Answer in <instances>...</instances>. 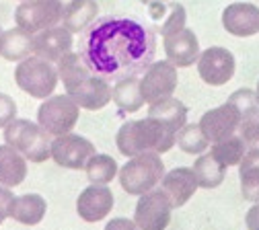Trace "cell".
<instances>
[{
  "instance_id": "1",
  "label": "cell",
  "mask_w": 259,
  "mask_h": 230,
  "mask_svg": "<svg viewBox=\"0 0 259 230\" xmlns=\"http://www.w3.org/2000/svg\"><path fill=\"white\" fill-rule=\"evenodd\" d=\"M78 48L91 72L105 82H117L148 70L156 39L152 29L134 19L103 17L84 31Z\"/></svg>"
},
{
  "instance_id": "2",
  "label": "cell",
  "mask_w": 259,
  "mask_h": 230,
  "mask_svg": "<svg viewBox=\"0 0 259 230\" xmlns=\"http://www.w3.org/2000/svg\"><path fill=\"white\" fill-rule=\"evenodd\" d=\"M58 74L64 82L66 95L82 109L97 111L111 101V86L99 78L84 64L80 54H66L58 62Z\"/></svg>"
},
{
  "instance_id": "3",
  "label": "cell",
  "mask_w": 259,
  "mask_h": 230,
  "mask_svg": "<svg viewBox=\"0 0 259 230\" xmlns=\"http://www.w3.org/2000/svg\"><path fill=\"white\" fill-rule=\"evenodd\" d=\"M115 144L117 150L127 158L146 152L165 154L177 144V131L154 117L132 119L119 127Z\"/></svg>"
},
{
  "instance_id": "4",
  "label": "cell",
  "mask_w": 259,
  "mask_h": 230,
  "mask_svg": "<svg viewBox=\"0 0 259 230\" xmlns=\"http://www.w3.org/2000/svg\"><path fill=\"white\" fill-rule=\"evenodd\" d=\"M165 177V162L160 154L146 152L130 158L119 169V185L130 195H144L152 191Z\"/></svg>"
},
{
  "instance_id": "5",
  "label": "cell",
  "mask_w": 259,
  "mask_h": 230,
  "mask_svg": "<svg viewBox=\"0 0 259 230\" xmlns=\"http://www.w3.org/2000/svg\"><path fill=\"white\" fill-rule=\"evenodd\" d=\"M5 142L21 152L31 162H46L52 156L50 134L39 123L29 119H15L5 127Z\"/></svg>"
},
{
  "instance_id": "6",
  "label": "cell",
  "mask_w": 259,
  "mask_h": 230,
  "mask_svg": "<svg viewBox=\"0 0 259 230\" xmlns=\"http://www.w3.org/2000/svg\"><path fill=\"white\" fill-rule=\"evenodd\" d=\"M58 78L60 74L52 66V62L37 56L25 58L15 70V80L19 88L33 99H50V95L58 86Z\"/></svg>"
},
{
  "instance_id": "7",
  "label": "cell",
  "mask_w": 259,
  "mask_h": 230,
  "mask_svg": "<svg viewBox=\"0 0 259 230\" xmlns=\"http://www.w3.org/2000/svg\"><path fill=\"white\" fill-rule=\"evenodd\" d=\"M80 115V107L74 103V99L68 95L50 97L37 109V123L50 136H66L74 129Z\"/></svg>"
},
{
  "instance_id": "8",
  "label": "cell",
  "mask_w": 259,
  "mask_h": 230,
  "mask_svg": "<svg viewBox=\"0 0 259 230\" xmlns=\"http://www.w3.org/2000/svg\"><path fill=\"white\" fill-rule=\"evenodd\" d=\"M62 19L64 13L62 7L58 5V0H29V3H21L15 11L17 27L31 33V35L58 27Z\"/></svg>"
},
{
  "instance_id": "9",
  "label": "cell",
  "mask_w": 259,
  "mask_h": 230,
  "mask_svg": "<svg viewBox=\"0 0 259 230\" xmlns=\"http://www.w3.org/2000/svg\"><path fill=\"white\" fill-rule=\"evenodd\" d=\"M177 82H179L177 68L169 60L152 62L140 80V90H142L144 103L152 105V103L163 101V99L173 97Z\"/></svg>"
},
{
  "instance_id": "10",
  "label": "cell",
  "mask_w": 259,
  "mask_h": 230,
  "mask_svg": "<svg viewBox=\"0 0 259 230\" xmlns=\"http://www.w3.org/2000/svg\"><path fill=\"white\" fill-rule=\"evenodd\" d=\"M173 204L163 189H152L144 193L134 212V222L140 230H165L171 222Z\"/></svg>"
},
{
  "instance_id": "11",
  "label": "cell",
  "mask_w": 259,
  "mask_h": 230,
  "mask_svg": "<svg viewBox=\"0 0 259 230\" xmlns=\"http://www.w3.org/2000/svg\"><path fill=\"white\" fill-rule=\"evenodd\" d=\"M95 156V146L82 136L66 134L52 142V158L64 169H84L87 162Z\"/></svg>"
},
{
  "instance_id": "12",
  "label": "cell",
  "mask_w": 259,
  "mask_h": 230,
  "mask_svg": "<svg viewBox=\"0 0 259 230\" xmlns=\"http://www.w3.org/2000/svg\"><path fill=\"white\" fill-rule=\"evenodd\" d=\"M198 72L202 80L210 86H222L235 74V56L226 48H208L200 54Z\"/></svg>"
},
{
  "instance_id": "13",
  "label": "cell",
  "mask_w": 259,
  "mask_h": 230,
  "mask_svg": "<svg viewBox=\"0 0 259 230\" xmlns=\"http://www.w3.org/2000/svg\"><path fill=\"white\" fill-rule=\"evenodd\" d=\"M239 123H241V113L229 101L216 109L206 111L200 119V127L210 144H218L226 138L235 136L239 131Z\"/></svg>"
},
{
  "instance_id": "14",
  "label": "cell",
  "mask_w": 259,
  "mask_h": 230,
  "mask_svg": "<svg viewBox=\"0 0 259 230\" xmlns=\"http://www.w3.org/2000/svg\"><path fill=\"white\" fill-rule=\"evenodd\" d=\"M72 33L66 27H52L33 35V54L48 62H60L72 52Z\"/></svg>"
},
{
  "instance_id": "15",
  "label": "cell",
  "mask_w": 259,
  "mask_h": 230,
  "mask_svg": "<svg viewBox=\"0 0 259 230\" xmlns=\"http://www.w3.org/2000/svg\"><path fill=\"white\" fill-rule=\"evenodd\" d=\"M226 33L235 37H251L259 33V7L251 3H233L222 13Z\"/></svg>"
},
{
  "instance_id": "16",
  "label": "cell",
  "mask_w": 259,
  "mask_h": 230,
  "mask_svg": "<svg viewBox=\"0 0 259 230\" xmlns=\"http://www.w3.org/2000/svg\"><path fill=\"white\" fill-rule=\"evenodd\" d=\"M113 208V193L107 185H89L76 200V212L84 222H99Z\"/></svg>"
},
{
  "instance_id": "17",
  "label": "cell",
  "mask_w": 259,
  "mask_h": 230,
  "mask_svg": "<svg viewBox=\"0 0 259 230\" xmlns=\"http://www.w3.org/2000/svg\"><path fill=\"white\" fill-rule=\"evenodd\" d=\"M163 45L167 60L175 68H187V66H193L200 60V41L191 29H183L179 33H173V35H167Z\"/></svg>"
},
{
  "instance_id": "18",
  "label": "cell",
  "mask_w": 259,
  "mask_h": 230,
  "mask_svg": "<svg viewBox=\"0 0 259 230\" xmlns=\"http://www.w3.org/2000/svg\"><path fill=\"white\" fill-rule=\"evenodd\" d=\"M198 179L193 175V169H187V167H179V169H173L169 171L163 181H160V189L167 193V197L171 200L173 208H181L185 206L193 193L198 191Z\"/></svg>"
},
{
  "instance_id": "19",
  "label": "cell",
  "mask_w": 259,
  "mask_h": 230,
  "mask_svg": "<svg viewBox=\"0 0 259 230\" xmlns=\"http://www.w3.org/2000/svg\"><path fill=\"white\" fill-rule=\"evenodd\" d=\"M27 177V158L13 146H0V185L17 187Z\"/></svg>"
},
{
  "instance_id": "20",
  "label": "cell",
  "mask_w": 259,
  "mask_h": 230,
  "mask_svg": "<svg viewBox=\"0 0 259 230\" xmlns=\"http://www.w3.org/2000/svg\"><path fill=\"white\" fill-rule=\"evenodd\" d=\"M46 212H48V204L37 193L17 195L13 206H11V218L21 222V224H27V226L39 224L44 220Z\"/></svg>"
},
{
  "instance_id": "21",
  "label": "cell",
  "mask_w": 259,
  "mask_h": 230,
  "mask_svg": "<svg viewBox=\"0 0 259 230\" xmlns=\"http://www.w3.org/2000/svg\"><path fill=\"white\" fill-rule=\"evenodd\" d=\"M29 54H33V35L21 27L9 29L3 33L0 39V56L9 62H23L29 58Z\"/></svg>"
},
{
  "instance_id": "22",
  "label": "cell",
  "mask_w": 259,
  "mask_h": 230,
  "mask_svg": "<svg viewBox=\"0 0 259 230\" xmlns=\"http://www.w3.org/2000/svg\"><path fill=\"white\" fill-rule=\"evenodd\" d=\"M111 101L127 113H134L144 105V99H142V90H140V80L136 76H127L121 78L113 84L111 88Z\"/></svg>"
},
{
  "instance_id": "23",
  "label": "cell",
  "mask_w": 259,
  "mask_h": 230,
  "mask_svg": "<svg viewBox=\"0 0 259 230\" xmlns=\"http://www.w3.org/2000/svg\"><path fill=\"white\" fill-rule=\"evenodd\" d=\"M148 117H154L158 121H163L165 125H169L171 129L179 131L183 125H185V119H187V107L179 101V99H163L158 103H152L148 107Z\"/></svg>"
},
{
  "instance_id": "24",
  "label": "cell",
  "mask_w": 259,
  "mask_h": 230,
  "mask_svg": "<svg viewBox=\"0 0 259 230\" xmlns=\"http://www.w3.org/2000/svg\"><path fill=\"white\" fill-rule=\"evenodd\" d=\"M193 175H196L200 187H204V189H216L224 181L226 167H224V164H220L208 152V154H202L196 162H193Z\"/></svg>"
},
{
  "instance_id": "25",
  "label": "cell",
  "mask_w": 259,
  "mask_h": 230,
  "mask_svg": "<svg viewBox=\"0 0 259 230\" xmlns=\"http://www.w3.org/2000/svg\"><path fill=\"white\" fill-rule=\"evenodd\" d=\"M210 154H212L220 164H224V167L229 169V167H235V164H241V160L247 156V146H245V142L241 140V136L235 134V136H231V138H226V140L214 144L212 150H210Z\"/></svg>"
},
{
  "instance_id": "26",
  "label": "cell",
  "mask_w": 259,
  "mask_h": 230,
  "mask_svg": "<svg viewBox=\"0 0 259 230\" xmlns=\"http://www.w3.org/2000/svg\"><path fill=\"white\" fill-rule=\"evenodd\" d=\"M241 193L245 200L259 204V158L245 156L239 164Z\"/></svg>"
},
{
  "instance_id": "27",
  "label": "cell",
  "mask_w": 259,
  "mask_h": 230,
  "mask_svg": "<svg viewBox=\"0 0 259 230\" xmlns=\"http://www.w3.org/2000/svg\"><path fill=\"white\" fill-rule=\"evenodd\" d=\"M84 171L93 185H107L117 175V162L109 154H95L87 162Z\"/></svg>"
},
{
  "instance_id": "28",
  "label": "cell",
  "mask_w": 259,
  "mask_h": 230,
  "mask_svg": "<svg viewBox=\"0 0 259 230\" xmlns=\"http://www.w3.org/2000/svg\"><path fill=\"white\" fill-rule=\"evenodd\" d=\"M97 13H99V7H97L95 0H82V5L68 13L62 21L70 33H82L97 21Z\"/></svg>"
},
{
  "instance_id": "29",
  "label": "cell",
  "mask_w": 259,
  "mask_h": 230,
  "mask_svg": "<svg viewBox=\"0 0 259 230\" xmlns=\"http://www.w3.org/2000/svg\"><path fill=\"white\" fill-rule=\"evenodd\" d=\"M237 134L247 146V156L259 158V107L241 117Z\"/></svg>"
},
{
  "instance_id": "30",
  "label": "cell",
  "mask_w": 259,
  "mask_h": 230,
  "mask_svg": "<svg viewBox=\"0 0 259 230\" xmlns=\"http://www.w3.org/2000/svg\"><path fill=\"white\" fill-rule=\"evenodd\" d=\"M208 140L204 136V131L200 127V123H185L179 131H177V146L185 152V154H202L208 148Z\"/></svg>"
},
{
  "instance_id": "31",
  "label": "cell",
  "mask_w": 259,
  "mask_h": 230,
  "mask_svg": "<svg viewBox=\"0 0 259 230\" xmlns=\"http://www.w3.org/2000/svg\"><path fill=\"white\" fill-rule=\"evenodd\" d=\"M185 19H187V15H185L183 5H179V3H169V15H167L163 27H160V33H163V37L183 31V29H185Z\"/></svg>"
},
{
  "instance_id": "32",
  "label": "cell",
  "mask_w": 259,
  "mask_h": 230,
  "mask_svg": "<svg viewBox=\"0 0 259 230\" xmlns=\"http://www.w3.org/2000/svg\"><path fill=\"white\" fill-rule=\"evenodd\" d=\"M229 103L241 113V117H243L245 113H249V111H253V109L259 107L257 97H255V90H251V88H239V90H235V93L229 97Z\"/></svg>"
},
{
  "instance_id": "33",
  "label": "cell",
  "mask_w": 259,
  "mask_h": 230,
  "mask_svg": "<svg viewBox=\"0 0 259 230\" xmlns=\"http://www.w3.org/2000/svg\"><path fill=\"white\" fill-rule=\"evenodd\" d=\"M15 119H17V103L13 101V97L0 93V127H7Z\"/></svg>"
},
{
  "instance_id": "34",
  "label": "cell",
  "mask_w": 259,
  "mask_h": 230,
  "mask_svg": "<svg viewBox=\"0 0 259 230\" xmlns=\"http://www.w3.org/2000/svg\"><path fill=\"white\" fill-rule=\"evenodd\" d=\"M15 197L11 187H5V185H0V224H3L9 216H11V206L15 202Z\"/></svg>"
},
{
  "instance_id": "35",
  "label": "cell",
  "mask_w": 259,
  "mask_h": 230,
  "mask_svg": "<svg viewBox=\"0 0 259 230\" xmlns=\"http://www.w3.org/2000/svg\"><path fill=\"white\" fill-rule=\"evenodd\" d=\"M105 230H140L138 224L134 220H127V218H113L107 222Z\"/></svg>"
},
{
  "instance_id": "36",
  "label": "cell",
  "mask_w": 259,
  "mask_h": 230,
  "mask_svg": "<svg viewBox=\"0 0 259 230\" xmlns=\"http://www.w3.org/2000/svg\"><path fill=\"white\" fill-rule=\"evenodd\" d=\"M245 222H247V228H249V230H259V204H255V206L247 212Z\"/></svg>"
},
{
  "instance_id": "37",
  "label": "cell",
  "mask_w": 259,
  "mask_h": 230,
  "mask_svg": "<svg viewBox=\"0 0 259 230\" xmlns=\"http://www.w3.org/2000/svg\"><path fill=\"white\" fill-rule=\"evenodd\" d=\"M58 5L62 7V13H64V17H66L68 13H72L74 9H78L82 5V0H58Z\"/></svg>"
},
{
  "instance_id": "38",
  "label": "cell",
  "mask_w": 259,
  "mask_h": 230,
  "mask_svg": "<svg viewBox=\"0 0 259 230\" xmlns=\"http://www.w3.org/2000/svg\"><path fill=\"white\" fill-rule=\"evenodd\" d=\"M140 3L150 7V5H163V3H167V0H140Z\"/></svg>"
},
{
  "instance_id": "39",
  "label": "cell",
  "mask_w": 259,
  "mask_h": 230,
  "mask_svg": "<svg viewBox=\"0 0 259 230\" xmlns=\"http://www.w3.org/2000/svg\"><path fill=\"white\" fill-rule=\"evenodd\" d=\"M255 97H257V103H259V82H257V88H255Z\"/></svg>"
},
{
  "instance_id": "40",
  "label": "cell",
  "mask_w": 259,
  "mask_h": 230,
  "mask_svg": "<svg viewBox=\"0 0 259 230\" xmlns=\"http://www.w3.org/2000/svg\"><path fill=\"white\" fill-rule=\"evenodd\" d=\"M3 33H5V31H3V29H0V39H3Z\"/></svg>"
},
{
  "instance_id": "41",
  "label": "cell",
  "mask_w": 259,
  "mask_h": 230,
  "mask_svg": "<svg viewBox=\"0 0 259 230\" xmlns=\"http://www.w3.org/2000/svg\"><path fill=\"white\" fill-rule=\"evenodd\" d=\"M23 3H29V0H23Z\"/></svg>"
}]
</instances>
